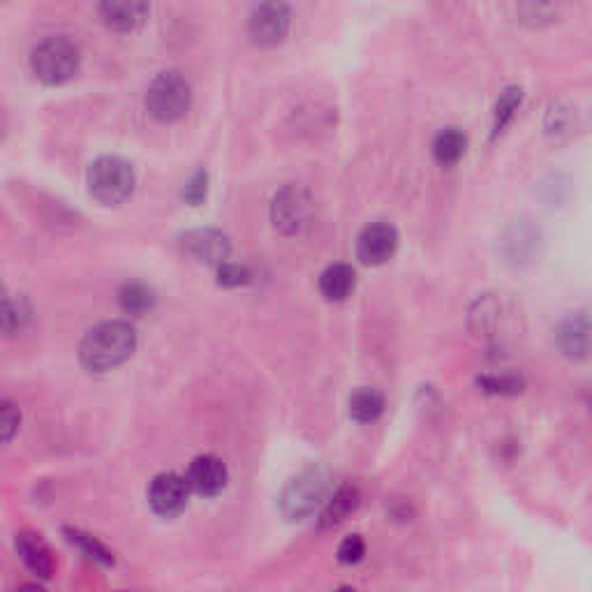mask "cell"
Segmentation results:
<instances>
[{"label":"cell","instance_id":"6da1fadb","mask_svg":"<svg viewBox=\"0 0 592 592\" xmlns=\"http://www.w3.org/2000/svg\"><path fill=\"white\" fill-rule=\"evenodd\" d=\"M137 331L125 319H109L90 328L79 345V359L90 373H106L133 356Z\"/></svg>","mask_w":592,"mask_h":592},{"label":"cell","instance_id":"d4e9b609","mask_svg":"<svg viewBox=\"0 0 592 592\" xmlns=\"http://www.w3.org/2000/svg\"><path fill=\"white\" fill-rule=\"evenodd\" d=\"M365 558V541L361 540V534H349L340 541L338 546V560L343 565H359Z\"/></svg>","mask_w":592,"mask_h":592},{"label":"cell","instance_id":"4fadbf2b","mask_svg":"<svg viewBox=\"0 0 592 592\" xmlns=\"http://www.w3.org/2000/svg\"><path fill=\"white\" fill-rule=\"evenodd\" d=\"M14 546L23 565L31 569V574H35V577L42 578V581L51 578L56 562H53L51 549H49L47 541L42 540V534L23 530V532L16 534Z\"/></svg>","mask_w":592,"mask_h":592},{"label":"cell","instance_id":"9a60e30c","mask_svg":"<svg viewBox=\"0 0 592 592\" xmlns=\"http://www.w3.org/2000/svg\"><path fill=\"white\" fill-rule=\"evenodd\" d=\"M361 504V493L355 484H345L338 491L333 493L331 497L324 504L322 513H319V528L331 530L338 528L340 523H345L352 513L359 509Z\"/></svg>","mask_w":592,"mask_h":592},{"label":"cell","instance_id":"f1b7e54d","mask_svg":"<svg viewBox=\"0 0 592 592\" xmlns=\"http://www.w3.org/2000/svg\"><path fill=\"white\" fill-rule=\"evenodd\" d=\"M338 592H355V587H340Z\"/></svg>","mask_w":592,"mask_h":592},{"label":"cell","instance_id":"7a4b0ae2","mask_svg":"<svg viewBox=\"0 0 592 592\" xmlns=\"http://www.w3.org/2000/svg\"><path fill=\"white\" fill-rule=\"evenodd\" d=\"M81 63L77 42L65 35H53L42 40L31 53V68L40 81L49 86L65 84L72 79Z\"/></svg>","mask_w":592,"mask_h":592},{"label":"cell","instance_id":"5bb4252c","mask_svg":"<svg viewBox=\"0 0 592 592\" xmlns=\"http://www.w3.org/2000/svg\"><path fill=\"white\" fill-rule=\"evenodd\" d=\"M148 10L151 7L146 3H139V0H106L100 5V16L109 28L127 32L146 22Z\"/></svg>","mask_w":592,"mask_h":592},{"label":"cell","instance_id":"cb8c5ba5","mask_svg":"<svg viewBox=\"0 0 592 592\" xmlns=\"http://www.w3.org/2000/svg\"><path fill=\"white\" fill-rule=\"evenodd\" d=\"M26 318H28V310L22 301L14 303L10 296L3 299V331H5L7 336L19 331V328L23 327V322H26Z\"/></svg>","mask_w":592,"mask_h":592},{"label":"cell","instance_id":"7c38bea8","mask_svg":"<svg viewBox=\"0 0 592 592\" xmlns=\"http://www.w3.org/2000/svg\"><path fill=\"white\" fill-rule=\"evenodd\" d=\"M227 467L217 456H197L188 466L185 481L199 495H217L227 486Z\"/></svg>","mask_w":592,"mask_h":592},{"label":"cell","instance_id":"52a82bcc","mask_svg":"<svg viewBox=\"0 0 592 592\" xmlns=\"http://www.w3.org/2000/svg\"><path fill=\"white\" fill-rule=\"evenodd\" d=\"M310 217V199L299 185H287L271 204V220L282 234H299Z\"/></svg>","mask_w":592,"mask_h":592},{"label":"cell","instance_id":"7402d4cb","mask_svg":"<svg viewBox=\"0 0 592 592\" xmlns=\"http://www.w3.org/2000/svg\"><path fill=\"white\" fill-rule=\"evenodd\" d=\"M476 386L488 396H516L525 389V380L516 373H500V375L476 377Z\"/></svg>","mask_w":592,"mask_h":592},{"label":"cell","instance_id":"8992f818","mask_svg":"<svg viewBox=\"0 0 592 592\" xmlns=\"http://www.w3.org/2000/svg\"><path fill=\"white\" fill-rule=\"evenodd\" d=\"M291 10L285 3H262L248 16V32L259 47H273L282 42L290 31Z\"/></svg>","mask_w":592,"mask_h":592},{"label":"cell","instance_id":"8fae6325","mask_svg":"<svg viewBox=\"0 0 592 592\" xmlns=\"http://www.w3.org/2000/svg\"><path fill=\"white\" fill-rule=\"evenodd\" d=\"M183 248L197 262L211 264L216 269L225 264L229 259V253H232V244H229L227 234L213 227H199L185 234Z\"/></svg>","mask_w":592,"mask_h":592},{"label":"cell","instance_id":"ac0fdd59","mask_svg":"<svg viewBox=\"0 0 592 592\" xmlns=\"http://www.w3.org/2000/svg\"><path fill=\"white\" fill-rule=\"evenodd\" d=\"M384 412V396L377 389L361 386L349 396V417L359 423H373Z\"/></svg>","mask_w":592,"mask_h":592},{"label":"cell","instance_id":"44dd1931","mask_svg":"<svg viewBox=\"0 0 592 592\" xmlns=\"http://www.w3.org/2000/svg\"><path fill=\"white\" fill-rule=\"evenodd\" d=\"M521 102H523V90L518 88V86H507L500 93L495 102V114H493V134H500L512 123Z\"/></svg>","mask_w":592,"mask_h":592},{"label":"cell","instance_id":"5b68a950","mask_svg":"<svg viewBox=\"0 0 592 592\" xmlns=\"http://www.w3.org/2000/svg\"><path fill=\"white\" fill-rule=\"evenodd\" d=\"M328 479L319 467H308L287 481L281 493V512L287 521H303L324 500Z\"/></svg>","mask_w":592,"mask_h":592},{"label":"cell","instance_id":"4316f807","mask_svg":"<svg viewBox=\"0 0 592 592\" xmlns=\"http://www.w3.org/2000/svg\"><path fill=\"white\" fill-rule=\"evenodd\" d=\"M217 282L225 287L245 285V282H250V271L241 264L225 262L222 266H217Z\"/></svg>","mask_w":592,"mask_h":592},{"label":"cell","instance_id":"2e32d148","mask_svg":"<svg viewBox=\"0 0 592 592\" xmlns=\"http://www.w3.org/2000/svg\"><path fill=\"white\" fill-rule=\"evenodd\" d=\"M356 285V271L349 264H331L319 275V291L328 301H345Z\"/></svg>","mask_w":592,"mask_h":592},{"label":"cell","instance_id":"30bf717a","mask_svg":"<svg viewBox=\"0 0 592 592\" xmlns=\"http://www.w3.org/2000/svg\"><path fill=\"white\" fill-rule=\"evenodd\" d=\"M398 248V232L386 222H373L356 238V257L368 266H380L393 257Z\"/></svg>","mask_w":592,"mask_h":592},{"label":"cell","instance_id":"3957f363","mask_svg":"<svg viewBox=\"0 0 592 592\" xmlns=\"http://www.w3.org/2000/svg\"><path fill=\"white\" fill-rule=\"evenodd\" d=\"M86 183H88L90 197L105 207L121 204L134 190L133 164L118 155H102L88 167Z\"/></svg>","mask_w":592,"mask_h":592},{"label":"cell","instance_id":"ba28073f","mask_svg":"<svg viewBox=\"0 0 592 592\" xmlns=\"http://www.w3.org/2000/svg\"><path fill=\"white\" fill-rule=\"evenodd\" d=\"M555 347L571 361L592 359V318L586 312H574L555 328Z\"/></svg>","mask_w":592,"mask_h":592},{"label":"cell","instance_id":"d6986e66","mask_svg":"<svg viewBox=\"0 0 592 592\" xmlns=\"http://www.w3.org/2000/svg\"><path fill=\"white\" fill-rule=\"evenodd\" d=\"M63 534L68 537L69 544H74L77 549L81 550V553L86 555V558H90V560L100 562V565H114V553H111L109 549H106L105 544H102L97 537H93V534L84 532V530L79 528H65Z\"/></svg>","mask_w":592,"mask_h":592},{"label":"cell","instance_id":"603a6c76","mask_svg":"<svg viewBox=\"0 0 592 592\" xmlns=\"http://www.w3.org/2000/svg\"><path fill=\"white\" fill-rule=\"evenodd\" d=\"M207 190H208V174L204 170H197L190 179L185 180L183 185V199L190 204V207H199L201 201L207 199Z\"/></svg>","mask_w":592,"mask_h":592},{"label":"cell","instance_id":"9c48e42d","mask_svg":"<svg viewBox=\"0 0 592 592\" xmlns=\"http://www.w3.org/2000/svg\"><path fill=\"white\" fill-rule=\"evenodd\" d=\"M190 497V486L176 472H162L148 486V503L160 516H176L185 509Z\"/></svg>","mask_w":592,"mask_h":592},{"label":"cell","instance_id":"ffe728a7","mask_svg":"<svg viewBox=\"0 0 592 592\" xmlns=\"http://www.w3.org/2000/svg\"><path fill=\"white\" fill-rule=\"evenodd\" d=\"M118 303L130 315H143L155 306L153 290L143 285V282H125L118 290Z\"/></svg>","mask_w":592,"mask_h":592},{"label":"cell","instance_id":"484cf974","mask_svg":"<svg viewBox=\"0 0 592 592\" xmlns=\"http://www.w3.org/2000/svg\"><path fill=\"white\" fill-rule=\"evenodd\" d=\"M19 423H22V412L14 402L5 401L0 407V430H3V442H10L14 438V433L19 430Z\"/></svg>","mask_w":592,"mask_h":592},{"label":"cell","instance_id":"e0dca14e","mask_svg":"<svg viewBox=\"0 0 592 592\" xmlns=\"http://www.w3.org/2000/svg\"><path fill=\"white\" fill-rule=\"evenodd\" d=\"M467 137L460 127H442L433 139V158L439 164L449 167L466 155Z\"/></svg>","mask_w":592,"mask_h":592},{"label":"cell","instance_id":"83f0119b","mask_svg":"<svg viewBox=\"0 0 592 592\" xmlns=\"http://www.w3.org/2000/svg\"><path fill=\"white\" fill-rule=\"evenodd\" d=\"M16 592H47L40 583H23V586L16 587Z\"/></svg>","mask_w":592,"mask_h":592},{"label":"cell","instance_id":"277c9868","mask_svg":"<svg viewBox=\"0 0 592 592\" xmlns=\"http://www.w3.org/2000/svg\"><path fill=\"white\" fill-rule=\"evenodd\" d=\"M192 88L180 72H160L146 90L148 114L160 123H174L190 109Z\"/></svg>","mask_w":592,"mask_h":592}]
</instances>
